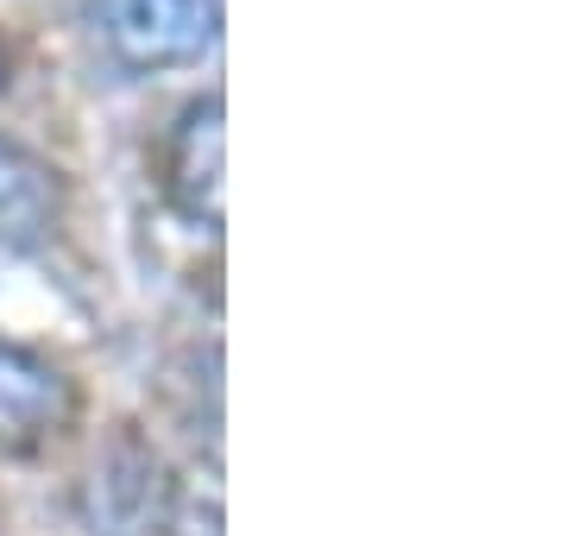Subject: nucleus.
<instances>
[{
  "mask_svg": "<svg viewBox=\"0 0 567 536\" xmlns=\"http://www.w3.org/2000/svg\"><path fill=\"white\" fill-rule=\"evenodd\" d=\"M70 416V385L39 353L0 341V435H44Z\"/></svg>",
  "mask_w": 567,
  "mask_h": 536,
  "instance_id": "20e7f679",
  "label": "nucleus"
},
{
  "mask_svg": "<svg viewBox=\"0 0 567 536\" xmlns=\"http://www.w3.org/2000/svg\"><path fill=\"white\" fill-rule=\"evenodd\" d=\"M171 189L189 221L221 227V95H203L183 114L171 145Z\"/></svg>",
  "mask_w": 567,
  "mask_h": 536,
  "instance_id": "f03ea898",
  "label": "nucleus"
},
{
  "mask_svg": "<svg viewBox=\"0 0 567 536\" xmlns=\"http://www.w3.org/2000/svg\"><path fill=\"white\" fill-rule=\"evenodd\" d=\"M51 227H58V177L20 140L0 133V240L39 247V240H51Z\"/></svg>",
  "mask_w": 567,
  "mask_h": 536,
  "instance_id": "7ed1b4c3",
  "label": "nucleus"
},
{
  "mask_svg": "<svg viewBox=\"0 0 567 536\" xmlns=\"http://www.w3.org/2000/svg\"><path fill=\"white\" fill-rule=\"evenodd\" d=\"M95 32L126 70H171L221 39V0H95Z\"/></svg>",
  "mask_w": 567,
  "mask_h": 536,
  "instance_id": "f257e3e1",
  "label": "nucleus"
}]
</instances>
